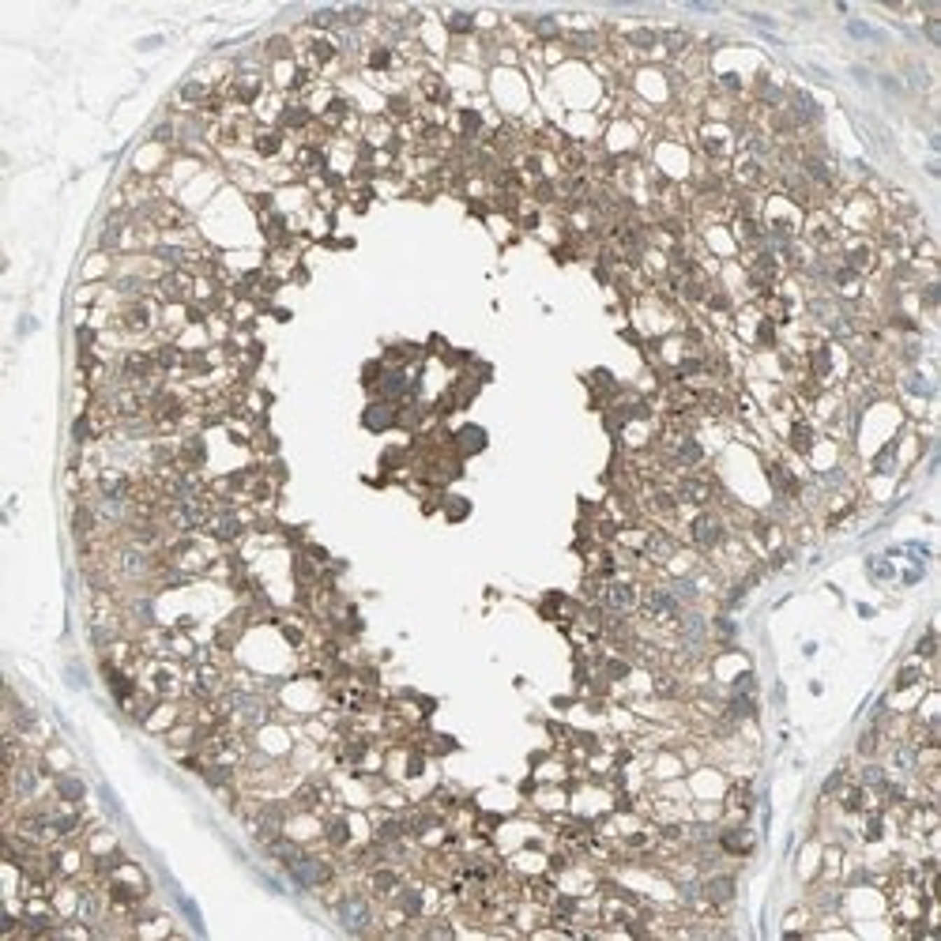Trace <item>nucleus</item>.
<instances>
[{
  "label": "nucleus",
  "instance_id": "obj_17",
  "mask_svg": "<svg viewBox=\"0 0 941 941\" xmlns=\"http://www.w3.org/2000/svg\"><path fill=\"white\" fill-rule=\"evenodd\" d=\"M256 147H260V155H275V151H279V136H260Z\"/></svg>",
  "mask_w": 941,
  "mask_h": 941
},
{
  "label": "nucleus",
  "instance_id": "obj_3",
  "mask_svg": "<svg viewBox=\"0 0 941 941\" xmlns=\"http://www.w3.org/2000/svg\"><path fill=\"white\" fill-rule=\"evenodd\" d=\"M599 602L610 614H632L640 607V591H637V583H629V580H607L602 591H599Z\"/></svg>",
  "mask_w": 941,
  "mask_h": 941
},
{
  "label": "nucleus",
  "instance_id": "obj_14",
  "mask_svg": "<svg viewBox=\"0 0 941 941\" xmlns=\"http://www.w3.org/2000/svg\"><path fill=\"white\" fill-rule=\"evenodd\" d=\"M448 27H452L455 34H471L474 19H471V15H460V12H455V15H448Z\"/></svg>",
  "mask_w": 941,
  "mask_h": 941
},
{
  "label": "nucleus",
  "instance_id": "obj_13",
  "mask_svg": "<svg viewBox=\"0 0 941 941\" xmlns=\"http://www.w3.org/2000/svg\"><path fill=\"white\" fill-rule=\"evenodd\" d=\"M57 795L68 802H79L83 798V787H79V779H57Z\"/></svg>",
  "mask_w": 941,
  "mask_h": 941
},
{
  "label": "nucleus",
  "instance_id": "obj_6",
  "mask_svg": "<svg viewBox=\"0 0 941 941\" xmlns=\"http://www.w3.org/2000/svg\"><path fill=\"white\" fill-rule=\"evenodd\" d=\"M791 121H798V125H817V121H821V106H817L806 91H795V94H791Z\"/></svg>",
  "mask_w": 941,
  "mask_h": 941
},
{
  "label": "nucleus",
  "instance_id": "obj_7",
  "mask_svg": "<svg viewBox=\"0 0 941 941\" xmlns=\"http://www.w3.org/2000/svg\"><path fill=\"white\" fill-rule=\"evenodd\" d=\"M719 847L727 851V855H749V851H753V836H749L746 828H727L719 836Z\"/></svg>",
  "mask_w": 941,
  "mask_h": 941
},
{
  "label": "nucleus",
  "instance_id": "obj_10",
  "mask_svg": "<svg viewBox=\"0 0 941 941\" xmlns=\"http://www.w3.org/2000/svg\"><path fill=\"white\" fill-rule=\"evenodd\" d=\"M700 460H705V448H700V444L693 441V437H686V441H681L678 448H674V463H681V467H697Z\"/></svg>",
  "mask_w": 941,
  "mask_h": 941
},
{
  "label": "nucleus",
  "instance_id": "obj_9",
  "mask_svg": "<svg viewBox=\"0 0 941 941\" xmlns=\"http://www.w3.org/2000/svg\"><path fill=\"white\" fill-rule=\"evenodd\" d=\"M678 553V542L670 539V535H651L648 539V558L651 561H667V558H674Z\"/></svg>",
  "mask_w": 941,
  "mask_h": 941
},
{
  "label": "nucleus",
  "instance_id": "obj_12",
  "mask_svg": "<svg viewBox=\"0 0 941 941\" xmlns=\"http://www.w3.org/2000/svg\"><path fill=\"white\" fill-rule=\"evenodd\" d=\"M373 889H376V893H395V889H399V874H392V870H376V874H373Z\"/></svg>",
  "mask_w": 941,
  "mask_h": 941
},
{
  "label": "nucleus",
  "instance_id": "obj_4",
  "mask_svg": "<svg viewBox=\"0 0 941 941\" xmlns=\"http://www.w3.org/2000/svg\"><path fill=\"white\" fill-rule=\"evenodd\" d=\"M339 919H343V926H351V930H365L369 926V919H373V911H369V904H365V900H358V896H351V900H343L339 907Z\"/></svg>",
  "mask_w": 941,
  "mask_h": 941
},
{
  "label": "nucleus",
  "instance_id": "obj_1",
  "mask_svg": "<svg viewBox=\"0 0 941 941\" xmlns=\"http://www.w3.org/2000/svg\"><path fill=\"white\" fill-rule=\"evenodd\" d=\"M640 610H644V618L659 621V625H678V618H681V610H686V602H681L670 588H651L648 595H644Z\"/></svg>",
  "mask_w": 941,
  "mask_h": 941
},
{
  "label": "nucleus",
  "instance_id": "obj_11",
  "mask_svg": "<svg viewBox=\"0 0 941 941\" xmlns=\"http://www.w3.org/2000/svg\"><path fill=\"white\" fill-rule=\"evenodd\" d=\"M346 840H351V828H346V821H343V817H332V821H328V844H332V847H346Z\"/></svg>",
  "mask_w": 941,
  "mask_h": 941
},
{
  "label": "nucleus",
  "instance_id": "obj_2",
  "mask_svg": "<svg viewBox=\"0 0 941 941\" xmlns=\"http://www.w3.org/2000/svg\"><path fill=\"white\" fill-rule=\"evenodd\" d=\"M689 539H693V546H700V550H719L723 542H727V523H723L716 512H697L689 523Z\"/></svg>",
  "mask_w": 941,
  "mask_h": 941
},
{
  "label": "nucleus",
  "instance_id": "obj_19",
  "mask_svg": "<svg viewBox=\"0 0 941 941\" xmlns=\"http://www.w3.org/2000/svg\"><path fill=\"white\" fill-rule=\"evenodd\" d=\"M384 418H388V411H381V407H373L369 414H365V422H369V425H373V430H381V425H388V422H384Z\"/></svg>",
  "mask_w": 941,
  "mask_h": 941
},
{
  "label": "nucleus",
  "instance_id": "obj_8",
  "mask_svg": "<svg viewBox=\"0 0 941 941\" xmlns=\"http://www.w3.org/2000/svg\"><path fill=\"white\" fill-rule=\"evenodd\" d=\"M705 896L712 904H727L735 896V877H708L705 881Z\"/></svg>",
  "mask_w": 941,
  "mask_h": 941
},
{
  "label": "nucleus",
  "instance_id": "obj_15",
  "mask_svg": "<svg viewBox=\"0 0 941 941\" xmlns=\"http://www.w3.org/2000/svg\"><path fill=\"white\" fill-rule=\"evenodd\" d=\"M388 64H392V53H388V49H373V57H369V68H373V72H384Z\"/></svg>",
  "mask_w": 941,
  "mask_h": 941
},
{
  "label": "nucleus",
  "instance_id": "obj_18",
  "mask_svg": "<svg viewBox=\"0 0 941 941\" xmlns=\"http://www.w3.org/2000/svg\"><path fill=\"white\" fill-rule=\"evenodd\" d=\"M181 98H185V102H200V98H204V87H200V83H185V87H181Z\"/></svg>",
  "mask_w": 941,
  "mask_h": 941
},
{
  "label": "nucleus",
  "instance_id": "obj_5",
  "mask_svg": "<svg viewBox=\"0 0 941 941\" xmlns=\"http://www.w3.org/2000/svg\"><path fill=\"white\" fill-rule=\"evenodd\" d=\"M678 501H689V504H708L712 501V486L705 479H697V474H686V479L678 482V493H674Z\"/></svg>",
  "mask_w": 941,
  "mask_h": 941
},
{
  "label": "nucleus",
  "instance_id": "obj_16",
  "mask_svg": "<svg viewBox=\"0 0 941 941\" xmlns=\"http://www.w3.org/2000/svg\"><path fill=\"white\" fill-rule=\"evenodd\" d=\"M863 802H866L863 787H851L847 795H844V806H847V809H863Z\"/></svg>",
  "mask_w": 941,
  "mask_h": 941
},
{
  "label": "nucleus",
  "instance_id": "obj_20",
  "mask_svg": "<svg viewBox=\"0 0 941 941\" xmlns=\"http://www.w3.org/2000/svg\"><path fill=\"white\" fill-rule=\"evenodd\" d=\"M607 674H610V678H625V674H629V667H625L621 659H610V663H607Z\"/></svg>",
  "mask_w": 941,
  "mask_h": 941
}]
</instances>
